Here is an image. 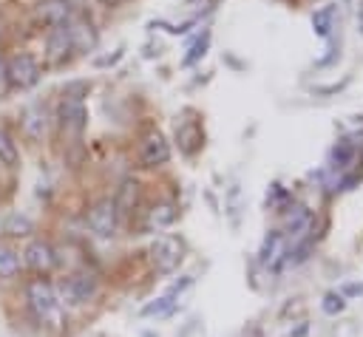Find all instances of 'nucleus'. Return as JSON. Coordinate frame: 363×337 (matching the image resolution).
Listing matches in <instances>:
<instances>
[{
    "label": "nucleus",
    "instance_id": "4",
    "mask_svg": "<svg viewBox=\"0 0 363 337\" xmlns=\"http://www.w3.org/2000/svg\"><path fill=\"white\" fill-rule=\"evenodd\" d=\"M85 224L88 229L96 235V238H113L116 235V227H119V212L113 207V198H99L88 207V215H85Z\"/></svg>",
    "mask_w": 363,
    "mask_h": 337
},
{
    "label": "nucleus",
    "instance_id": "22",
    "mask_svg": "<svg viewBox=\"0 0 363 337\" xmlns=\"http://www.w3.org/2000/svg\"><path fill=\"white\" fill-rule=\"evenodd\" d=\"M332 159H335L337 167H343V164L352 159V144H349V142H337V147L332 150Z\"/></svg>",
    "mask_w": 363,
    "mask_h": 337
},
{
    "label": "nucleus",
    "instance_id": "12",
    "mask_svg": "<svg viewBox=\"0 0 363 337\" xmlns=\"http://www.w3.org/2000/svg\"><path fill=\"white\" fill-rule=\"evenodd\" d=\"M45 108L43 105H26L23 113H20V130L26 139L31 142H40L45 136Z\"/></svg>",
    "mask_w": 363,
    "mask_h": 337
},
{
    "label": "nucleus",
    "instance_id": "20",
    "mask_svg": "<svg viewBox=\"0 0 363 337\" xmlns=\"http://www.w3.org/2000/svg\"><path fill=\"white\" fill-rule=\"evenodd\" d=\"M207 42H210V34H204V37H201V40H199V42L190 48V54L184 57V65H193L199 57H204V54H207Z\"/></svg>",
    "mask_w": 363,
    "mask_h": 337
},
{
    "label": "nucleus",
    "instance_id": "7",
    "mask_svg": "<svg viewBox=\"0 0 363 337\" xmlns=\"http://www.w3.org/2000/svg\"><path fill=\"white\" fill-rule=\"evenodd\" d=\"M74 6L68 0H40L34 6V23L43 28H60L68 25V20L74 17Z\"/></svg>",
    "mask_w": 363,
    "mask_h": 337
},
{
    "label": "nucleus",
    "instance_id": "6",
    "mask_svg": "<svg viewBox=\"0 0 363 337\" xmlns=\"http://www.w3.org/2000/svg\"><path fill=\"white\" fill-rule=\"evenodd\" d=\"M23 263L34 272V275H48L54 266H57V249L48 244V241H43V238H34V241H28V246L23 249Z\"/></svg>",
    "mask_w": 363,
    "mask_h": 337
},
{
    "label": "nucleus",
    "instance_id": "1",
    "mask_svg": "<svg viewBox=\"0 0 363 337\" xmlns=\"http://www.w3.org/2000/svg\"><path fill=\"white\" fill-rule=\"evenodd\" d=\"M26 300H28V309L34 312V317L43 323V326H51V329H62V303L57 297V289L45 280V278H31L26 283Z\"/></svg>",
    "mask_w": 363,
    "mask_h": 337
},
{
    "label": "nucleus",
    "instance_id": "3",
    "mask_svg": "<svg viewBox=\"0 0 363 337\" xmlns=\"http://www.w3.org/2000/svg\"><path fill=\"white\" fill-rule=\"evenodd\" d=\"M6 74H9V88H17V91H28L40 82V62L26 54V51H17L6 59Z\"/></svg>",
    "mask_w": 363,
    "mask_h": 337
},
{
    "label": "nucleus",
    "instance_id": "11",
    "mask_svg": "<svg viewBox=\"0 0 363 337\" xmlns=\"http://www.w3.org/2000/svg\"><path fill=\"white\" fill-rule=\"evenodd\" d=\"M71 51H74V45H71L68 28L65 25L48 28V34H45V59L51 65H60V62H65L71 57Z\"/></svg>",
    "mask_w": 363,
    "mask_h": 337
},
{
    "label": "nucleus",
    "instance_id": "17",
    "mask_svg": "<svg viewBox=\"0 0 363 337\" xmlns=\"http://www.w3.org/2000/svg\"><path fill=\"white\" fill-rule=\"evenodd\" d=\"M309 221H312L309 210H303V207H295V210L286 215V232H289V235H301V232L309 227Z\"/></svg>",
    "mask_w": 363,
    "mask_h": 337
},
{
    "label": "nucleus",
    "instance_id": "21",
    "mask_svg": "<svg viewBox=\"0 0 363 337\" xmlns=\"http://www.w3.org/2000/svg\"><path fill=\"white\" fill-rule=\"evenodd\" d=\"M170 306H173V295H164V297H159L156 303L145 306L142 312H145V314H164V312H170Z\"/></svg>",
    "mask_w": 363,
    "mask_h": 337
},
{
    "label": "nucleus",
    "instance_id": "24",
    "mask_svg": "<svg viewBox=\"0 0 363 337\" xmlns=\"http://www.w3.org/2000/svg\"><path fill=\"white\" fill-rule=\"evenodd\" d=\"M9 93V74H6V57L0 54V96Z\"/></svg>",
    "mask_w": 363,
    "mask_h": 337
},
{
    "label": "nucleus",
    "instance_id": "14",
    "mask_svg": "<svg viewBox=\"0 0 363 337\" xmlns=\"http://www.w3.org/2000/svg\"><path fill=\"white\" fill-rule=\"evenodd\" d=\"M136 204H139V181L136 178H125L119 184L116 195H113V207H116L119 215H130L136 210Z\"/></svg>",
    "mask_w": 363,
    "mask_h": 337
},
{
    "label": "nucleus",
    "instance_id": "18",
    "mask_svg": "<svg viewBox=\"0 0 363 337\" xmlns=\"http://www.w3.org/2000/svg\"><path fill=\"white\" fill-rule=\"evenodd\" d=\"M0 161L6 164V167H14L17 161H20V153H17V144L11 142V136L0 127Z\"/></svg>",
    "mask_w": 363,
    "mask_h": 337
},
{
    "label": "nucleus",
    "instance_id": "2",
    "mask_svg": "<svg viewBox=\"0 0 363 337\" xmlns=\"http://www.w3.org/2000/svg\"><path fill=\"white\" fill-rule=\"evenodd\" d=\"M96 289L99 283L91 272H74L57 286V297L62 306H85L88 300H94Z\"/></svg>",
    "mask_w": 363,
    "mask_h": 337
},
{
    "label": "nucleus",
    "instance_id": "25",
    "mask_svg": "<svg viewBox=\"0 0 363 337\" xmlns=\"http://www.w3.org/2000/svg\"><path fill=\"white\" fill-rule=\"evenodd\" d=\"M357 25H360V31H363V3H360V8H357Z\"/></svg>",
    "mask_w": 363,
    "mask_h": 337
},
{
    "label": "nucleus",
    "instance_id": "23",
    "mask_svg": "<svg viewBox=\"0 0 363 337\" xmlns=\"http://www.w3.org/2000/svg\"><path fill=\"white\" fill-rule=\"evenodd\" d=\"M343 309V297L340 295H326V303H323V312H329V314H335V312H340Z\"/></svg>",
    "mask_w": 363,
    "mask_h": 337
},
{
    "label": "nucleus",
    "instance_id": "5",
    "mask_svg": "<svg viewBox=\"0 0 363 337\" xmlns=\"http://www.w3.org/2000/svg\"><path fill=\"white\" fill-rule=\"evenodd\" d=\"M57 122H60V133L65 139H79L85 125H88V110H85V102H77V99H62L60 108H57Z\"/></svg>",
    "mask_w": 363,
    "mask_h": 337
},
{
    "label": "nucleus",
    "instance_id": "9",
    "mask_svg": "<svg viewBox=\"0 0 363 337\" xmlns=\"http://www.w3.org/2000/svg\"><path fill=\"white\" fill-rule=\"evenodd\" d=\"M68 37H71V45H74V51H94L96 48V42H99V34H96V28H94V23L91 20H85L82 14H74L71 20H68Z\"/></svg>",
    "mask_w": 363,
    "mask_h": 337
},
{
    "label": "nucleus",
    "instance_id": "10",
    "mask_svg": "<svg viewBox=\"0 0 363 337\" xmlns=\"http://www.w3.org/2000/svg\"><path fill=\"white\" fill-rule=\"evenodd\" d=\"M139 159H142L145 167H162V164H167V159H170V144L164 142L162 133H147V136L142 139Z\"/></svg>",
    "mask_w": 363,
    "mask_h": 337
},
{
    "label": "nucleus",
    "instance_id": "19",
    "mask_svg": "<svg viewBox=\"0 0 363 337\" xmlns=\"http://www.w3.org/2000/svg\"><path fill=\"white\" fill-rule=\"evenodd\" d=\"M312 25H315L318 37H329V28H332V6H323L320 11H315Z\"/></svg>",
    "mask_w": 363,
    "mask_h": 337
},
{
    "label": "nucleus",
    "instance_id": "15",
    "mask_svg": "<svg viewBox=\"0 0 363 337\" xmlns=\"http://www.w3.org/2000/svg\"><path fill=\"white\" fill-rule=\"evenodd\" d=\"M0 229L9 238H28L34 232V221L28 215H23V212H9L3 218V224H0Z\"/></svg>",
    "mask_w": 363,
    "mask_h": 337
},
{
    "label": "nucleus",
    "instance_id": "26",
    "mask_svg": "<svg viewBox=\"0 0 363 337\" xmlns=\"http://www.w3.org/2000/svg\"><path fill=\"white\" fill-rule=\"evenodd\" d=\"M96 3H102V6H119L122 0H96Z\"/></svg>",
    "mask_w": 363,
    "mask_h": 337
},
{
    "label": "nucleus",
    "instance_id": "13",
    "mask_svg": "<svg viewBox=\"0 0 363 337\" xmlns=\"http://www.w3.org/2000/svg\"><path fill=\"white\" fill-rule=\"evenodd\" d=\"M176 215H179V212H176V204L159 201V204H153V207L147 210V215H145V229H147V232H162V229L173 227Z\"/></svg>",
    "mask_w": 363,
    "mask_h": 337
},
{
    "label": "nucleus",
    "instance_id": "16",
    "mask_svg": "<svg viewBox=\"0 0 363 337\" xmlns=\"http://www.w3.org/2000/svg\"><path fill=\"white\" fill-rule=\"evenodd\" d=\"M20 272V252L9 244H0V278H14Z\"/></svg>",
    "mask_w": 363,
    "mask_h": 337
},
{
    "label": "nucleus",
    "instance_id": "8",
    "mask_svg": "<svg viewBox=\"0 0 363 337\" xmlns=\"http://www.w3.org/2000/svg\"><path fill=\"white\" fill-rule=\"evenodd\" d=\"M182 241L179 238H159L150 246V261L159 272H173L182 263Z\"/></svg>",
    "mask_w": 363,
    "mask_h": 337
}]
</instances>
